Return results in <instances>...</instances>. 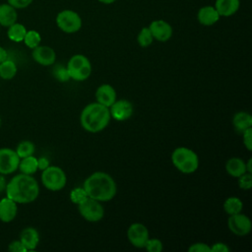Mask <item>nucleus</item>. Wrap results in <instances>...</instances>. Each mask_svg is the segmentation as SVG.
Returning <instances> with one entry per match:
<instances>
[{
    "label": "nucleus",
    "mask_w": 252,
    "mask_h": 252,
    "mask_svg": "<svg viewBox=\"0 0 252 252\" xmlns=\"http://www.w3.org/2000/svg\"><path fill=\"white\" fill-rule=\"evenodd\" d=\"M6 195L16 203L26 204L34 201L39 194L37 181L30 174L15 175L6 186Z\"/></svg>",
    "instance_id": "obj_1"
},
{
    "label": "nucleus",
    "mask_w": 252,
    "mask_h": 252,
    "mask_svg": "<svg viewBox=\"0 0 252 252\" xmlns=\"http://www.w3.org/2000/svg\"><path fill=\"white\" fill-rule=\"evenodd\" d=\"M83 188L88 197L99 202H107L116 194V183L114 179L105 172L96 171L92 173L84 182Z\"/></svg>",
    "instance_id": "obj_2"
},
{
    "label": "nucleus",
    "mask_w": 252,
    "mask_h": 252,
    "mask_svg": "<svg viewBox=\"0 0 252 252\" xmlns=\"http://www.w3.org/2000/svg\"><path fill=\"white\" fill-rule=\"evenodd\" d=\"M110 118L108 107L98 102H92L82 110L80 121L86 131L96 133L103 130L108 125Z\"/></svg>",
    "instance_id": "obj_3"
},
{
    "label": "nucleus",
    "mask_w": 252,
    "mask_h": 252,
    "mask_svg": "<svg viewBox=\"0 0 252 252\" xmlns=\"http://www.w3.org/2000/svg\"><path fill=\"white\" fill-rule=\"evenodd\" d=\"M173 165L183 173H193L199 166L198 155L186 147H178L171 154Z\"/></svg>",
    "instance_id": "obj_4"
},
{
    "label": "nucleus",
    "mask_w": 252,
    "mask_h": 252,
    "mask_svg": "<svg viewBox=\"0 0 252 252\" xmlns=\"http://www.w3.org/2000/svg\"><path fill=\"white\" fill-rule=\"evenodd\" d=\"M66 68L70 79L75 81H85L92 73V65L90 60L82 54L73 55L69 59Z\"/></svg>",
    "instance_id": "obj_5"
},
{
    "label": "nucleus",
    "mask_w": 252,
    "mask_h": 252,
    "mask_svg": "<svg viewBox=\"0 0 252 252\" xmlns=\"http://www.w3.org/2000/svg\"><path fill=\"white\" fill-rule=\"evenodd\" d=\"M41 182L46 189L50 191H59L65 187L67 177L62 168L55 165H49L42 170Z\"/></svg>",
    "instance_id": "obj_6"
},
{
    "label": "nucleus",
    "mask_w": 252,
    "mask_h": 252,
    "mask_svg": "<svg viewBox=\"0 0 252 252\" xmlns=\"http://www.w3.org/2000/svg\"><path fill=\"white\" fill-rule=\"evenodd\" d=\"M58 28L67 33H74L82 27V19L78 13L73 10H63L56 17Z\"/></svg>",
    "instance_id": "obj_7"
},
{
    "label": "nucleus",
    "mask_w": 252,
    "mask_h": 252,
    "mask_svg": "<svg viewBox=\"0 0 252 252\" xmlns=\"http://www.w3.org/2000/svg\"><path fill=\"white\" fill-rule=\"evenodd\" d=\"M79 213L88 221H99L104 215V209L99 201L88 197L85 201L78 205Z\"/></svg>",
    "instance_id": "obj_8"
},
{
    "label": "nucleus",
    "mask_w": 252,
    "mask_h": 252,
    "mask_svg": "<svg viewBox=\"0 0 252 252\" xmlns=\"http://www.w3.org/2000/svg\"><path fill=\"white\" fill-rule=\"evenodd\" d=\"M20 158L16 151L9 148L0 149V173L10 174L18 169Z\"/></svg>",
    "instance_id": "obj_9"
},
{
    "label": "nucleus",
    "mask_w": 252,
    "mask_h": 252,
    "mask_svg": "<svg viewBox=\"0 0 252 252\" xmlns=\"http://www.w3.org/2000/svg\"><path fill=\"white\" fill-rule=\"evenodd\" d=\"M227 225L229 230L238 236H244L248 234L252 227L250 219L240 213L229 216L227 220Z\"/></svg>",
    "instance_id": "obj_10"
},
{
    "label": "nucleus",
    "mask_w": 252,
    "mask_h": 252,
    "mask_svg": "<svg viewBox=\"0 0 252 252\" xmlns=\"http://www.w3.org/2000/svg\"><path fill=\"white\" fill-rule=\"evenodd\" d=\"M127 236L130 243L137 248H144L150 238L149 230L143 223H132L127 230Z\"/></svg>",
    "instance_id": "obj_11"
},
{
    "label": "nucleus",
    "mask_w": 252,
    "mask_h": 252,
    "mask_svg": "<svg viewBox=\"0 0 252 252\" xmlns=\"http://www.w3.org/2000/svg\"><path fill=\"white\" fill-rule=\"evenodd\" d=\"M134 108L132 103L127 99L115 100L109 106V112L111 118L117 121H125L129 119L133 114Z\"/></svg>",
    "instance_id": "obj_12"
},
{
    "label": "nucleus",
    "mask_w": 252,
    "mask_h": 252,
    "mask_svg": "<svg viewBox=\"0 0 252 252\" xmlns=\"http://www.w3.org/2000/svg\"><path fill=\"white\" fill-rule=\"evenodd\" d=\"M149 29L153 37L158 41H167L172 35L171 26L163 20L153 21Z\"/></svg>",
    "instance_id": "obj_13"
},
{
    "label": "nucleus",
    "mask_w": 252,
    "mask_h": 252,
    "mask_svg": "<svg viewBox=\"0 0 252 252\" xmlns=\"http://www.w3.org/2000/svg\"><path fill=\"white\" fill-rule=\"evenodd\" d=\"M32 58L35 62L42 66H50L55 62V51L46 45H37L32 50Z\"/></svg>",
    "instance_id": "obj_14"
},
{
    "label": "nucleus",
    "mask_w": 252,
    "mask_h": 252,
    "mask_svg": "<svg viewBox=\"0 0 252 252\" xmlns=\"http://www.w3.org/2000/svg\"><path fill=\"white\" fill-rule=\"evenodd\" d=\"M95 98L96 102L109 108V106L116 100V92L112 86L102 84L96 89Z\"/></svg>",
    "instance_id": "obj_15"
},
{
    "label": "nucleus",
    "mask_w": 252,
    "mask_h": 252,
    "mask_svg": "<svg viewBox=\"0 0 252 252\" xmlns=\"http://www.w3.org/2000/svg\"><path fill=\"white\" fill-rule=\"evenodd\" d=\"M18 212L17 203L6 197L0 201V220L3 222L12 221Z\"/></svg>",
    "instance_id": "obj_16"
},
{
    "label": "nucleus",
    "mask_w": 252,
    "mask_h": 252,
    "mask_svg": "<svg viewBox=\"0 0 252 252\" xmlns=\"http://www.w3.org/2000/svg\"><path fill=\"white\" fill-rule=\"evenodd\" d=\"M198 21L203 26H212L216 24L219 19L220 15L215 7L213 6H205L202 7L197 14Z\"/></svg>",
    "instance_id": "obj_17"
},
{
    "label": "nucleus",
    "mask_w": 252,
    "mask_h": 252,
    "mask_svg": "<svg viewBox=\"0 0 252 252\" xmlns=\"http://www.w3.org/2000/svg\"><path fill=\"white\" fill-rule=\"evenodd\" d=\"M20 241L23 243L27 250L35 249L39 241V235L37 230L33 227L24 228L20 234Z\"/></svg>",
    "instance_id": "obj_18"
},
{
    "label": "nucleus",
    "mask_w": 252,
    "mask_h": 252,
    "mask_svg": "<svg viewBox=\"0 0 252 252\" xmlns=\"http://www.w3.org/2000/svg\"><path fill=\"white\" fill-rule=\"evenodd\" d=\"M239 5V0H216L215 8L220 16L228 17L238 11Z\"/></svg>",
    "instance_id": "obj_19"
},
{
    "label": "nucleus",
    "mask_w": 252,
    "mask_h": 252,
    "mask_svg": "<svg viewBox=\"0 0 252 252\" xmlns=\"http://www.w3.org/2000/svg\"><path fill=\"white\" fill-rule=\"evenodd\" d=\"M226 172L232 177H239L246 172L245 161L239 158H231L225 163Z\"/></svg>",
    "instance_id": "obj_20"
},
{
    "label": "nucleus",
    "mask_w": 252,
    "mask_h": 252,
    "mask_svg": "<svg viewBox=\"0 0 252 252\" xmlns=\"http://www.w3.org/2000/svg\"><path fill=\"white\" fill-rule=\"evenodd\" d=\"M17 21V13L10 4L0 5V24L4 27H10Z\"/></svg>",
    "instance_id": "obj_21"
},
{
    "label": "nucleus",
    "mask_w": 252,
    "mask_h": 252,
    "mask_svg": "<svg viewBox=\"0 0 252 252\" xmlns=\"http://www.w3.org/2000/svg\"><path fill=\"white\" fill-rule=\"evenodd\" d=\"M232 124L238 132H243L252 126V116L244 111L237 112L232 118Z\"/></svg>",
    "instance_id": "obj_22"
},
{
    "label": "nucleus",
    "mask_w": 252,
    "mask_h": 252,
    "mask_svg": "<svg viewBox=\"0 0 252 252\" xmlns=\"http://www.w3.org/2000/svg\"><path fill=\"white\" fill-rule=\"evenodd\" d=\"M18 168L22 173L25 174H33L38 168H37V158L33 156H29L26 158H23L20 162Z\"/></svg>",
    "instance_id": "obj_23"
},
{
    "label": "nucleus",
    "mask_w": 252,
    "mask_h": 252,
    "mask_svg": "<svg viewBox=\"0 0 252 252\" xmlns=\"http://www.w3.org/2000/svg\"><path fill=\"white\" fill-rule=\"evenodd\" d=\"M242 208V201L237 197H229L223 203V210L229 216L241 213Z\"/></svg>",
    "instance_id": "obj_24"
},
{
    "label": "nucleus",
    "mask_w": 252,
    "mask_h": 252,
    "mask_svg": "<svg viewBox=\"0 0 252 252\" xmlns=\"http://www.w3.org/2000/svg\"><path fill=\"white\" fill-rule=\"evenodd\" d=\"M17 73V66L12 60H4L0 63V77L4 80H11Z\"/></svg>",
    "instance_id": "obj_25"
},
{
    "label": "nucleus",
    "mask_w": 252,
    "mask_h": 252,
    "mask_svg": "<svg viewBox=\"0 0 252 252\" xmlns=\"http://www.w3.org/2000/svg\"><path fill=\"white\" fill-rule=\"evenodd\" d=\"M27 30L22 24H13L9 27L8 30V37L16 42H20L24 40V37L26 35Z\"/></svg>",
    "instance_id": "obj_26"
},
{
    "label": "nucleus",
    "mask_w": 252,
    "mask_h": 252,
    "mask_svg": "<svg viewBox=\"0 0 252 252\" xmlns=\"http://www.w3.org/2000/svg\"><path fill=\"white\" fill-rule=\"evenodd\" d=\"M34 145L31 141H22L16 149V153L20 158L32 156L34 153Z\"/></svg>",
    "instance_id": "obj_27"
},
{
    "label": "nucleus",
    "mask_w": 252,
    "mask_h": 252,
    "mask_svg": "<svg viewBox=\"0 0 252 252\" xmlns=\"http://www.w3.org/2000/svg\"><path fill=\"white\" fill-rule=\"evenodd\" d=\"M137 40H138V43L140 46L142 47H148L149 45L152 44L153 40H154V37L152 35V32L150 31L149 28H143L139 34H138V37H137Z\"/></svg>",
    "instance_id": "obj_28"
},
{
    "label": "nucleus",
    "mask_w": 252,
    "mask_h": 252,
    "mask_svg": "<svg viewBox=\"0 0 252 252\" xmlns=\"http://www.w3.org/2000/svg\"><path fill=\"white\" fill-rule=\"evenodd\" d=\"M41 40L40 34L36 31H29L26 32V35L24 37V41L26 45L30 48H34L37 45H39V42Z\"/></svg>",
    "instance_id": "obj_29"
},
{
    "label": "nucleus",
    "mask_w": 252,
    "mask_h": 252,
    "mask_svg": "<svg viewBox=\"0 0 252 252\" xmlns=\"http://www.w3.org/2000/svg\"><path fill=\"white\" fill-rule=\"evenodd\" d=\"M88 198L87 192L83 187H76L70 192V200L74 203L79 205L83 201H85Z\"/></svg>",
    "instance_id": "obj_30"
},
{
    "label": "nucleus",
    "mask_w": 252,
    "mask_h": 252,
    "mask_svg": "<svg viewBox=\"0 0 252 252\" xmlns=\"http://www.w3.org/2000/svg\"><path fill=\"white\" fill-rule=\"evenodd\" d=\"M238 178V186L243 190H249L252 187V175L249 172H245Z\"/></svg>",
    "instance_id": "obj_31"
},
{
    "label": "nucleus",
    "mask_w": 252,
    "mask_h": 252,
    "mask_svg": "<svg viewBox=\"0 0 252 252\" xmlns=\"http://www.w3.org/2000/svg\"><path fill=\"white\" fill-rule=\"evenodd\" d=\"M144 248L149 252H160L162 250V243L159 239L149 238Z\"/></svg>",
    "instance_id": "obj_32"
},
{
    "label": "nucleus",
    "mask_w": 252,
    "mask_h": 252,
    "mask_svg": "<svg viewBox=\"0 0 252 252\" xmlns=\"http://www.w3.org/2000/svg\"><path fill=\"white\" fill-rule=\"evenodd\" d=\"M54 76L60 82H67L70 79L67 68H64V67H57L54 70Z\"/></svg>",
    "instance_id": "obj_33"
},
{
    "label": "nucleus",
    "mask_w": 252,
    "mask_h": 252,
    "mask_svg": "<svg viewBox=\"0 0 252 252\" xmlns=\"http://www.w3.org/2000/svg\"><path fill=\"white\" fill-rule=\"evenodd\" d=\"M189 252H211V246L203 242H197L192 244L188 248Z\"/></svg>",
    "instance_id": "obj_34"
},
{
    "label": "nucleus",
    "mask_w": 252,
    "mask_h": 252,
    "mask_svg": "<svg viewBox=\"0 0 252 252\" xmlns=\"http://www.w3.org/2000/svg\"><path fill=\"white\" fill-rule=\"evenodd\" d=\"M243 144L248 151H252V127L247 128L243 132Z\"/></svg>",
    "instance_id": "obj_35"
},
{
    "label": "nucleus",
    "mask_w": 252,
    "mask_h": 252,
    "mask_svg": "<svg viewBox=\"0 0 252 252\" xmlns=\"http://www.w3.org/2000/svg\"><path fill=\"white\" fill-rule=\"evenodd\" d=\"M8 250L10 252H26V251H28L20 240L12 241L8 246Z\"/></svg>",
    "instance_id": "obj_36"
},
{
    "label": "nucleus",
    "mask_w": 252,
    "mask_h": 252,
    "mask_svg": "<svg viewBox=\"0 0 252 252\" xmlns=\"http://www.w3.org/2000/svg\"><path fill=\"white\" fill-rule=\"evenodd\" d=\"M229 250V247L222 242H217L211 246V252H228Z\"/></svg>",
    "instance_id": "obj_37"
},
{
    "label": "nucleus",
    "mask_w": 252,
    "mask_h": 252,
    "mask_svg": "<svg viewBox=\"0 0 252 252\" xmlns=\"http://www.w3.org/2000/svg\"><path fill=\"white\" fill-rule=\"evenodd\" d=\"M32 0H8V3L14 8H25L32 3Z\"/></svg>",
    "instance_id": "obj_38"
},
{
    "label": "nucleus",
    "mask_w": 252,
    "mask_h": 252,
    "mask_svg": "<svg viewBox=\"0 0 252 252\" xmlns=\"http://www.w3.org/2000/svg\"><path fill=\"white\" fill-rule=\"evenodd\" d=\"M50 164H49V160L44 158V157H41L39 158H37V168L38 169H41V170H44L46 167H48Z\"/></svg>",
    "instance_id": "obj_39"
},
{
    "label": "nucleus",
    "mask_w": 252,
    "mask_h": 252,
    "mask_svg": "<svg viewBox=\"0 0 252 252\" xmlns=\"http://www.w3.org/2000/svg\"><path fill=\"white\" fill-rule=\"evenodd\" d=\"M6 186H7L6 179H5L4 175L0 173V193H2L6 189Z\"/></svg>",
    "instance_id": "obj_40"
},
{
    "label": "nucleus",
    "mask_w": 252,
    "mask_h": 252,
    "mask_svg": "<svg viewBox=\"0 0 252 252\" xmlns=\"http://www.w3.org/2000/svg\"><path fill=\"white\" fill-rule=\"evenodd\" d=\"M6 59H7V52L3 47L0 46V63H2Z\"/></svg>",
    "instance_id": "obj_41"
},
{
    "label": "nucleus",
    "mask_w": 252,
    "mask_h": 252,
    "mask_svg": "<svg viewBox=\"0 0 252 252\" xmlns=\"http://www.w3.org/2000/svg\"><path fill=\"white\" fill-rule=\"evenodd\" d=\"M251 163H252V159L249 158L247 162H245V165H246V172H249L251 173L252 172V168H251Z\"/></svg>",
    "instance_id": "obj_42"
},
{
    "label": "nucleus",
    "mask_w": 252,
    "mask_h": 252,
    "mask_svg": "<svg viewBox=\"0 0 252 252\" xmlns=\"http://www.w3.org/2000/svg\"><path fill=\"white\" fill-rule=\"evenodd\" d=\"M98 1L101 2V3H103V4H111V3L115 2L116 0H98Z\"/></svg>",
    "instance_id": "obj_43"
},
{
    "label": "nucleus",
    "mask_w": 252,
    "mask_h": 252,
    "mask_svg": "<svg viewBox=\"0 0 252 252\" xmlns=\"http://www.w3.org/2000/svg\"><path fill=\"white\" fill-rule=\"evenodd\" d=\"M0 124H1V120H0Z\"/></svg>",
    "instance_id": "obj_44"
}]
</instances>
